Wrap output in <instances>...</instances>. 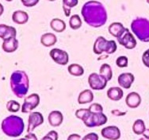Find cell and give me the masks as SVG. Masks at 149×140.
Returning <instances> with one entry per match:
<instances>
[{
	"mask_svg": "<svg viewBox=\"0 0 149 140\" xmlns=\"http://www.w3.org/2000/svg\"><path fill=\"white\" fill-rule=\"evenodd\" d=\"M93 100H94V93L90 89H86L81 91L78 97V103L79 104H86L93 102Z\"/></svg>",
	"mask_w": 149,
	"mask_h": 140,
	"instance_id": "22",
	"label": "cell"
},
{
	"mask_svg": "<svg viewBox=\"0 0 149 140\" xmlns=\"http://www.w3.org/2000/svg\"><path fill=\"white\" fill-rule=\"evenodd\" d=\"M118 42L127 49H132L136 46V40L128 28H126L123 34L118 38Z\"/></svg>",
	"mask_w": 149,
	"mask_h": 140,
	"instance_id": "10",
	"label": "cell"
},
{
	"mask_svg": "<svg viewBox=\"0 0 149 140\" xmlns=\"http://www.w3.org/2000/svg\"><path fill=\"white\" fill-rule=\"evenodd\" d=\"M63 10L64 15L66 17H69L71 15V10L72 8L76 6L79 3V0H63Z\"/></svg>",
	"mask_w": 149,
	"mask_h": 140,
	"instance_id": "24",
	"label": "cell"
},
{
	"mask_svg": "<svg viewBox=\"0 0 149 140\" xmlns=\"http://www.w3.org/2000/svg\"><path fill=\"white\" fill-rule=\"evenodd\" d=\"M99 74L102 75L108 81H109L113 77V71H112L111 66L108 64H102L99 69Z\"/></svg>",
	"mask_w": 149,
	"mask_h": 140,
	"instance_id": "26",
	"label": "cell"
},
{
	"mask_svg": "<svg viewBox=\"0 0 149 140\" xmlns=\"http://www.w3.org/2000/svg\"><path fill=\"white\" fill-rule=\"evenodd\" d=\"M21 2L23 4V6L26 7H33L37 5L40 0H21Z\"/></svg>",
	"mask_w": 149,
	"mask_h": 140,
	"instance_id": "33",
	"label": "cell"
},
{
	"mask_svg": "<svg viewBox=\"0 0 149 140\" xmlns=\"http://www.w3.org/2000/svg\"><path fill=\"white\" fill-rule=\"evenodd\" d=\"M12 21L18 25L26 24L29 21V14L24 11H16L12 14Z\"/></svg>",
	"mask_w": 149,
	"mask_h": 140,
	"instance_id": "19",
	"label": "cell"
},
{
	"mask_svg": "<svg viewBox=\"0 0 149 140\" xmlns=\"http://www.w3.org/2000/svg\"><path fill=\"white\" fill-rule=\"evenodd\" d=\"M81 14L84 22L94 28L104 26L108 19L106 7L102 3L95 0L88 1L83 4Z\"/></svg>",
	"mask_w": 149,
	"mask_h": 140,
	"instance_id": "1",
	"label": "cell"
},
{
	"mask_svg": "<svg viewBox=\"0 0 149 140\" xmlns=\"http://www.w3.org/2000/svg\"><path fill=\"white\" fill-rule=\"evenodd\" d=\"M26 139H35L37 140V138L35 136L34 134H32V133H30V132H29V134L26 135Z\"/></svg>",
	"mask_w": 149,
	"mask_h": 140,
	"instance_id": "38",
	"label": "cell"
},
{
	"mask_svg": "<svg viewBox=\"0 0 149 140\" xmlns=\"http://www.w3.org/2000/svg\"><path fill=\"white\" fill-rule=\"evenodd\" d=\"M88 112H89V108L79 109L75 112V117L82 120L85 117V115L88 113Z\"/></svg>",
	"mask_w": 149,
	"mask_h": 140,
	"instance_id": "31",
	"label": "cell"
},
{
	"mask_svg": "<svg viewBox=\"0 0 149 140\" xmlns=\"http://www.w3.org/2000/svg\"><path fill=\"white\" fill-rule=\"evenodd\" d=\"M56 42H57V37L52 33L44 34L40 37L41 45L45 47H51V46L56 45Z\"/></svg>",
	"mask_w": 149,
	"mask_h": 140,
	"instance_id": "21",
	"label": "cell"
},
{
	"mask_svg": "<svg viewBox=\"0 0 149 140\" xmlns=\"http://www.w3.org/2000/svg\"><path fill=\"white\" fill-rule=\"evenodd\" d=\"M102 136L109 140H117L120 138V131L118 127L109 126L104 127L101 131Z\"/></svg>",
	"mask_w": 149,
	"mask_h": 140,
	"instance_id": "12",
	"label": "cell"
},
{
	"mask_svg": "<svg viewBox=\"0 0 149 140\" xmlns=\"http://www.w3.org/2000/svg\"><path fill=\"white\" fill-rule=\"evenodd\" d=\"M48 1H49V2H54L56 0H48Z\"/></svg>",
	"mask_w": 149,
	"mask_h": 140,
	"instance_id": "41",
	"label": "cell"
},
{
	"mask_svg": "<svg viewBox=\"0 0 149 140\" xmlns=\"http://www.w3.org/2000/svg\"><path fill=\"white\" fill-rule=\"evenodd\" d=\"M59 136H58V133L56 131H50V132L46 134L45 136L42 138V139H51V140H57Z\"/></svg>",
	"mask_w": 149,
	"mask_h": 140,
	"instance_id": "32",
	"label": "cell"
},
{
	"mask_svg": "<svg viewBox=\"0 0 149 140\" xmlns=\"http://www.w3.org/2000/svg\"><path fill=\"white\" fill-rule=\"evenodd\" d=\"M82 24H83L82 19L79 17V15H78V14H73L69 19V26L74 30H76L80 28L82 26Z\"/></svg>",
	"mask_w": 149,
	"mask_h": 140,
	"instance_id": "28",
	"label": "cell"
},
{
	"mask_svg": "<svg viewBox=\"0 0 149 140\" xmlns=\"http://www.w3.org/2000/svg\"><path fill=\"white\" fill-rule=\"evenodd\" d=\"M21 108L20 103L15 101V100H10L6 103V109L7 111L12 113H16V112H19Z\"/></svg>",
	"mask_w": 149,
	"mask_h": 140,
	"instance_id": "29",
	"label": "cell"
},
{
	"mask_svg": "<svg viewBox=\"0 0 149 140\" xmlns=\"http://www.w3.org/2000/svg\"><path fill=\"white\" fill-rule=\"evenodd\" d=\"M142 62L149 69V49H147L142 55Z\"/></svg>",
	"mask_w": 149,
	"mask_h": 140,
	"instance_id": "35",
	"label": "cell"
},
{
	"mask_svg": "<svg viewBox=\"0 0 149 140\" xmlns=\"http://www.w3.org/2000/svg\"><path fill=\"white\" fill-rule=\"evenodd\" d=\"M107 116L103 112H93L89 109L88 113L85 115L82 121L87 127H101L107 123Z\"/></svg>",
	"mask_w": 149,
	"mask_h": 140,
	"instance_id": "6",
	"label": "cell"
},
{
	"mask_svg": "<svg viewBox=\"0 0 149 140\" xmlns=\"http://www.w3.org/2000/svg\"><path fill=\"white\" fill-rule=\"evenodd\" d=\"M123 90L120 87H111L107 91V97L113 101H119L123 97Z\"/></svg>",
	"mask_w": 149,
	"mask_h": 140,
	"instance_id": "20",
	"label": "cell"
},
{
	"mask_svg": "<svg viewBox=\"0 0 149 140\" xmlns=\"http://www.w3.org/2000/svg\"><path fill=\"white\" fill-rule=\"evenodd\" d=\"M17 31L13 26H7L6 24H0V38L3 41L10 37H16Z\"/></svg>",
	"mask_w": 149,
	"mask_h": 140,
	"instance_id": "15",
	"label": "cell"
},
{
	"mask_svg": "<svg viewBox=\"0 0 149 140\" xmlns=\"http://www.w3.org/2000/svg\"><path fill=\"white\" fill-rule=\"evenodd\" d=\"M131 30L138 39L149 42V20L145 18H136L131 23Z\"/></svg>",
	"mask_w": 149,
	"mask_h": 140,
	"instance_id": "4",
	"label": "cell"
},
{
	"mask_svg": "<svg viewBox=\"0 0 149 140\" xmlns=\"http://www.w3.org/2000/svg\"><path fill=\"white\" fill-rule=\"evenodd\" d=\"M49 124L53 127L60 126L63 121V115L60 111H52L49 113L48 117Z\"/></svg>",
	"mask_w": 149,
	"mask_h": 140,
	"instance_id": "17",
	"label": "cell"
},
{
	"mask_svg": "<svg viewBox=\"0 0 149 140\" xmlns=\"http://www.w3.org/2000/svg\"><path fill=\"white\" fill-rule=\"evenodd\" d=\"M116 65L119 68H126L129 65V59L126 56H120L116 60Z\"/></svg>",
	"mask_w": 149,
	"mask_h": 140,
	"instance_id": "30",
	"label": "cell"
},
{
	"mask_svg": "<svg viewBox=\"0 0 149 140\" xmlns=\"http://www.w3.org/2000/svg\"><path fill=\"white\" fill-rule=\"evenodd\" d=\"M81 139V136L78 134H72L68 136V140H79Z\"/></svg>",
	"mask_w": 149,
	"mask_h": 140,
	"instance_id": "37",
	"label": "cell"
},
{
	"mask_svg": "<svg viewBox=\"0 0 149 140\" xmlns=\"http://www.w3.org/2000/svg\"><path fill=\"white\" fill-rule=\"evenodd\" d=\"M143 135V137L146 138V139H149V129H146V130L144 131Z\"/></svg>",
	"mask_w": 149,
	"mask_h": 140,
	"instance_id": "39",
	"label": "cell"
},
{
	"mask_svg": "<svg viewBox=\"0 0 149 140\" xmlns=\"http://www.w3.org/2000/svg\"><path fill=\"white\" fill-rule=\"evenodd\" d=\"M126 28L123 26V24L120 23H113L108 27L109 33L117 39L123 34L125 31Z\"/></svg>",
	"mask_w": 149,
	"mask_h": 140,
	"instance_id": "18",
	"label": "cell"
},
{
	"mask_svg": "<svg viewBox=\"0 0 149 140\" xmlns=\"http://www.w3.org/2000/svg\"><path fill=\"white\" fill-rule=\"evenodd\" d=\"M10 84L12 92L17 98H23L29 91V77L23 70H16L10 76Z\"/></svg>",
	"mask_w": 149,
	"mask_h": 140,
	"instance_id": "2",
	"label": "cell"
},
{
	"mask_svg": "<svg viewBox=\"0 0 149 140\" xmlns=\"http://www.w3.org/2000/svg\"><path fill=\"white\" fill-rule=\"evenodd\" d=\"M147 3H148L149 4V0H147Z\"/></svg>",
	"mask_w": 149,
	"mask_h": 140,
	"instance_id": "43",
	"label": "cell"
},
{
	"mask_svg": "<svg viewBox=\"0 0 149 140\" xmlns=\"http://www.w3.org/2000/svg\"><path fill=\"white\" fill-rule=\"evenodd\" d=\"M44 123V116L40 112H30L28 118V127L27 132H33L36 127L41 125Z\"/></svg>",
	"mask_w": 149,
	"mask_h": 140,
	"instance_id": "11",
	"label": "cell"
},
{
	"mask_svg": "<svg viewBox=\"0 0 149 140\" xmlns=\"http://www.w3.org/2000/svg\"><path fill=\"white\" fill-rule=\"evenodd\" d=\"M98 135L95 133H90L83 137V140H97Z\"/></svg>",
	"mask_w": 149,
	"mask_h": 140,
	"instance_id": "36",
	"label": "cell"
},
{
	"mask_svg": "<svg viewBox=\"0 0 149 140\" xmlns=\"http://www.w3.org/2000/svg\"><path fill=\"white\" fill-rule=\"evenodd\" d=\"M1 128L4 134L12 138L19 137L25 129V123L21 117L17 115H10L2 122Z\"/></svg>",
	"mask_w": 149,
	"mask_h": 140,
	"instance_id": "3",
	"label": "cell"
},
{
	"mask_svg": "<svg viewBox=\"0 0 149 140\" xmlns=\"http://www.w3.org/2000/svg\"><path fill=\"white\" fill-rule=\"evenodd\" d=\"M18 45H19L18 40L16 38V37H13L3 41L2 48L3 51L6 53H14L18 48Z\"/></svg>",
	"mask_w": 149,
	"mask_h": 140,
	"instance_id": "16",
	"label": "cell"
},
{
	"mask_svg": "<svg viewBox=\"0 0 149 140\" xmlns=\"http://www.w3.org/2000/svg\"><path fill=\"white\" fill-rule=\"evenodd\" d=\"M118 49V46L116 42L113 40L108 41L102 36H99L95 40L93 46V51L95 54L100 55L103 53L107 54L114 53Z\"/></svg>",
	"mask_w": 149,
	"mask_h": 140,
	"instance_id": "5",
	"label": "cell"
},
{
	"mask_svg": "<svg viewBox=\"0 0 149 140\" xmlns=\"http://www.w3.org/2000/svg\"><path fill=\"white\" fill-rule=\"evenodd\" d=\"M40 104V96L37 93H33L26 96L24 100V103L22 105V113H29L33 109L37 108Z\"/></svg>",
	"mask_w": 149,
	"mask_h": 140,
	"instance_id": "8",
	"label": "cell"
},
{
	"mask_svg": "<svg viewBox=\"0 0 149 140\" xmlns=\"http://www.w3.org/2000/svg\"><path fill=\"white\" fill-rule=\"evenodd\" d=\"M68 72L73 77H81L84 74V69L79 64H72L68 68Z\"/></svg>",
	"mask_w": 149,
	"mask_h": 140,
	"instance_id": "25",
	"label": "cell"
},
{
	"mask_svg": "<svg viewBox=\"0 0 149 140\" xmlns=\"http://www.w3.org/2000/svg\"><path fill=\"white\" fill-rule=\"evenodd\" d=\"M134 75L131 72H123L119 75L118 81L120 88L125 89H129L131 88L132 83L134 82Z\"/></svg>",
	"mask_w": 149,
	"mask_h": 140,
	"instance_id": "13",
	"label": "cell"
},
{
	"mask_svg": "<svg viewBox=\"0 0 149 140\" xmlns=\"http://www.w3.org/2000/svg\"><path fill=\"white\" fill-rule=\"evenodd\" d=\"M3 12H4V6H3L2 3H0V16L3 15Z\"/></svg>",
	"mask_w": 149,
	"mask_h": 140,
	"instance_id": "40",
	"label": "cell"
},
{
	"mask_svg": "<svg viewBox=\"0 0 149 140\" xmlns=\"http://www.w3.org/2000/svg\"><path fill=\"white\" fill-rule=\"evenodd\" d=\"M146 130L145 123L142 120H136L132 125V132L137 135L143 134L144 131Z\"/></svg>",
	"mask_w": 149,
	"mask_h": 140,
	"instance_id": "27",
	"label": "cell"
},
{
	"mask_svg": "<svg viewBox=\"0 0 149 140\" xmlns=\"http://www.w3.org/2000/svg\"><path fill=\"white\" fill-rule=\"evenodd\" d=\"M49 55L55 63L60 65H66L69 61L68 53L64 50L54 48L49 52Z\"/></svg>",
	"mask_w": 149,
	"mask_h": 140,
	"instance_id": "9",
	"label": "cell"
},
{
	"mask_svg": "<svg viewBox=\"0 0 149 140\" xmlns=\"http://www.w3.org/2000/svg\"><path fill=\"white\" fill-rule=\"evenodd\" d=\"M6 2H12V1H13V0H6Z\"/></svg>",
	"mask_w": 149,
	"mask_h": 140,
	"instance_id": "42",
	"label": "cell"
},
{
	"mask_svg": "<svg viewBox=\"0 0 149 140\" xmlns=\"http://www.w3.org/2000/svg\"><path fill=\"white\" fill-rule=\"evenodd\" d=\"M125 103L129 108H137L141 103V96L136 91H132L125 98Z\"/></svg>",
	"mask_w": 149,
	"mask_h": 140,
	"instance_id": "14",
	"label": "cell"
},
{
	"mask_svg": "<svg viewBox=\"0 0 149 140\" xmlns=\"http://www.w3.org/2000/svg\"><path fill=\"white\" fill-rule=\"evenodd\" d=\"M90 111L93 112H103V108L99 103H94L90 106Z\"/></svg>",
	"mask_w": 149,
	"mask_h": 140,
	"instance_id": "34",
	"label": "cell"
},
{
	"mask_svg": "<svg viewBox=\"0 0 149 140\" xmlns=\"http://www.w3.org/2000/svg\"><path fill=\"white\" fill-rule=\"evenodd\" d=\"M108 80L102 77L101 74L92 72L88 77V84H89L91 89L96 91L103 90L107 85Z\"/></svg>",
	"mask_w": 149,
	"mask_h": 140,
	"instance_id": "7",
	"label": "cell"
},
{
	"mask_svg": "<svg viewBox=\"0 0 149 140\" xmlns=\"http://www.w3.org/2000/svg\"><path fill=\"white\" fill-rule=\"evenodd\" d=\"M50 27L53 31L57 32V33H62L66 29V23L62 19L56 18L52 19V21L50 22Z\"/></svg>",
	"mask_w": 149,
	"mask_h": 140,
	"instance_id": "23",
	"label": "cell"
}]
</instances>
